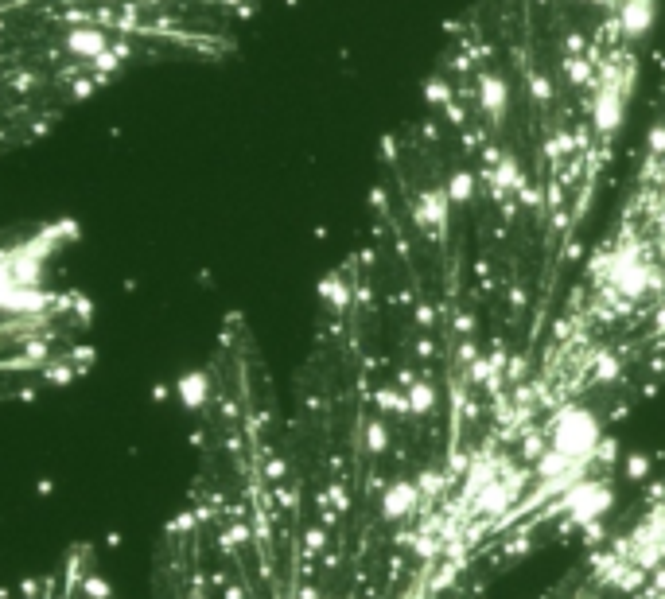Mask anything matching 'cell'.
Returning <instances> with one entry per match:
<instances>
[{"label": "cell", "instance_id": "7a4b0ae2", "mask_svg": "<svg viewBox=\"0 0 665 599\" xmlns=\"http://www.w3.org/2000/svg\"><path fill=\"white\" fill-rule=\"evenodd\" d=\"M619 16V28H623V43L638 47L642 39L654 32V20H658V0H623L615 8Z\"/></svg>", "mask_w": 665, "mask_h": 599}, {"label": "cell", "instance_id": "6da1fadb", "mask_svg": "<svg viewBox=\"0 0 665 599\" xmlns=\"http://www.w3.org/2000/svg\"><path fill=\"white\" fill-rule=\"evenodd\" d=\"M537 599H665V467L580 537Z\"/></svg>", "mask_w": 665, "mask_h": 599}, {"label": "cell", "instance_id": "3957f363", "mask_svg": "<svg viewBox=\"0 0 665 599\" xmlns=\"http://www.w3.org/2000/svg\"><path fill=\"white\" fill-rule=\"evenodd\" d=\"M63 47H67L74 59H105L109 36H105L102 28H70Z\"/></svg>", "mask_w": 665, "mask_h": 599}]
</instances>
